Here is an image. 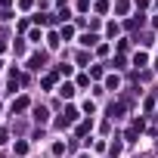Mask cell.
<instances>
[{"instance_id":"2","label":"cell","mask_w":158,"mask_h":158,"mask_svg":"<svg viewBox=\"0 0 158 158\" xmlns=\"http://www.w3.org/2000/svg\"><path fill=\"white\" fill-rule=\"evenodd\" d=\"M0 143H6V133H3V130H0Z\"/></svg>"},{"instance_id":"1","label":"cell","mask_w":158,"mask_h":158,"mask_svg":"<svg viewBox=\"0 0 158 158\" xmlns=\"http://www.w3.org/2000/svg\"><path fill=\"white\" fill-rule=\"evenodd\" d=\"M74 118H77V112H74V109H65V115L59 118V127H68V124H74Z\"/></svg>"}]
</instances>
